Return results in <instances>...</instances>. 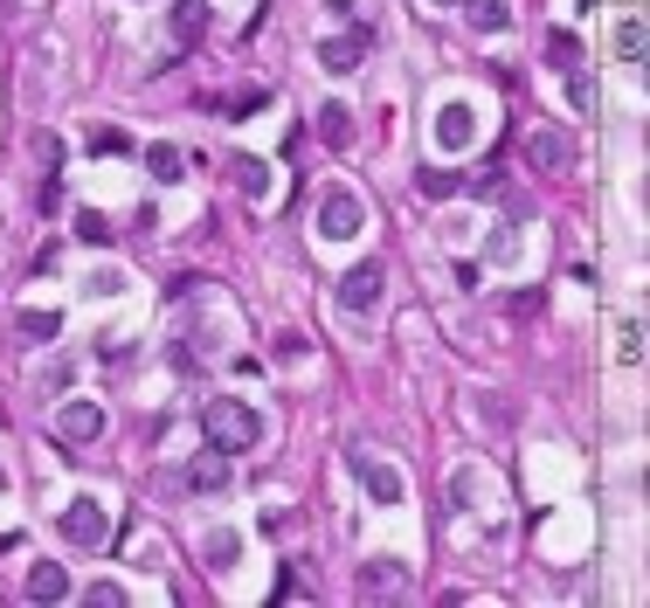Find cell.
<instances>
[{
	"label": "cell",
	"instance_id": "cell-22",
	"mask_svg": "<svg viewBox=\"0 0 650 608\" xmlns=\"http://www.w3.org/2000/svg\"><path fill=\"white\" fill-rule=\"evenodd\" d=\"M236 532H208V540H201V554H208V567H236Z\"/></svg>",
	"mask_w": 650,
	"mask_h": 608
},
{
	"label": "cell",
	"instance_id": "cell-20",
	"mask_svg": "<svg viewBox=\"0 0 650 608\" xmlns=\"http://www.w3.org/2000/svg\"><path fill=\"white\" fill-rule=\"evenodd\" d=\"M76 236H84V242H90V250H104V242H111V236H118V228H111V221L98 215V207H76Z\"/></svg>",
	"mask_w": 650,
	"mask_h": 608
},
{
	"label": "cell",
	"instance_id": "cell-14",
	"mask_svg": "<svg viewBox=\"0 0 650 608\" xmlns=\"http://www.w3.org/2000/svg\"><path fill=\"white\" fill-rule=\"evenodd\" d=\"M187 484H195V491H228V456L222 449L195 456V464H187Z\"/></svg>",
	"mask_w": 650,
	"mask_h": 608
},
{
	"label": "cell",
	"instance_id": "cell-9",
	"mask_svg": "<svg viewBox=\"0 0 650 608\" xmlns=\"http://www.w3.org/2000/svg\"><path fill=\"white\" fill-rule=\"evenodd\" d=\"M55 435H63V443H98V435H104V408L98 402H63V408H55Z\"/></svg>",
	"mask_w": 650,
	"mask_h": 608
},
{
	"label": "cell",
	"instance_id": "cell-26",
	"mask_svg": "<svg viewBox=\"0 0 650 608\" xmlns=\"http://www.w3.org/2000/svg\"><path fill=\"white\" fill-rule=\"evenodd\" d=\"M14 326H22L28 339H55V312H22Z\"/></svg>",
	"mask_w": 650,
	"mask_h": 608
},
{
	"label": "cell",
	"instance_id": "cell-2",
	"mask_svg": "<svg viewBox=\"0 0 650 608\" xmlns=\"http://www.w3.org/2000/svg\"><path fill=\"white\" fill-rule=\"evenodd\" d=\"M312 221H318V242H353L360 228H367V207H360L353 187H325L318 207H312Z\"/></svg>",
	"mask_w": 650,
	"mask_h": 608
},
{
	"label": "cell",
	"instance_id": "cell-1",
	"mask_svg": "<svg viewBox=\"0 0 650 608\" xmlns=\"http://www.w3.org/2000/svg\"><path fill=\"white\" fill-rule=\"evenodd\" d=\"M201 435H208V449L242 456V449L263 443V415H257L250 402H236V394H215V402L201 408Z\"/></svg>",
	"mask_w": 650,
	"mask_h": 608
},
{
	"label": "cell",
	"instance_id": "cell-25",
	"mask_svg": "<svg viewBox=\"0 0 650 608\" xmlns=\"http://www.w3.org/2000/svg\"><path fill=\"white\" fill-rule=\"evenodd\" d=\"M90 152H98V160H118V152H132V139L125 131H90Z\"/></svg>",
	"mask_w": 650,
	"mask_h": 608
},
{
	"label": "cell",
	"instance_id": "cell-19",
	"mask_svg": "<svg viewBox=\"0 0 650 608\" xmlns=\"http://www.w3.org/2000/svg\"><path fill=\"white\" fill-rule=\"evenodd\" d=\"M318 131H325V145H347L353 139V111L347 104H325L318 111Z\"/></svg>",
	"mask_w": 650,
	"mask_h": 608
},
{
	"label": "cell",
	"instance_id": "cell-15",
	"mask_svg": "<svg viewBox=\"0 0 650 608\" xmlns=\"http://www.w3.org/2000/svg\"><path fill=\"white\" fill-rule=\"evenodd\" d=\"M236 180H242V194H250V201H271V187H277V174L263 160H236Z\"/></svg>",
	"mask_w": 650,
	"mask_h": 608
},
{
	"label": "cell",
	"instance_id": "cell-23",
	"mask_svg": "<svg viewBox=\"0 0 650 608\" xmlns=\"http://www.w3.org/2000/svg\"><path fill=\"white\" fill-rule=\"evenodd\" d=\"M84 601H90V608H125L132 595H125L118 581H90V587H84Z\"/></svg>",
	"mask_w": 650,
	"mask_h": 608
},
{
	"label": "cell",
	"instance_id": "cell-5",
	"mask_svg": "<svg viewBox=\"0 0 650 608\" xmlns=\"http://www.w3.org/2000/svg\"><path fill=\"white\" fill-rule=\"evenodd\" d=\"M429 139H436V152H471L477 145V104H464V98L443 104L429 118Z\"/></svg>",
	"mask_w": 650,
	"mask_h": 608
},
{
	"label": "cell",
	"instance_id": "cell-4",
	"mask_svg": "<svg viewBox=\"0 0 650 608\" xmlns=\"http://www.w3.org/2000/svg\"><path fill=\"white\" fill-rule=\"evenodd\" d=\"M347 464H353V478L367 484V498H374V505H401V498H409L401 470H395V464H380L374 449H347Z\"/></svg>",
	"mask_w": 650,
	"mask_h": 608
},
{
	"label": "cell",
	"instance_id": "cell-11",
	"mask_svg": "<svg viewBox=\"0 0 650 608\" xmlns=\"http://www.w3.org/2000/svg\"><path fill=\"white\" fill-rule=\"evenodd\" d=\"M457 8H464V22L477 35H505L512 28V0H457Z\"/></svg>",
	"mask_w": 650,
	"mask_h": 608
},
{
	"label": "cell",
	"instance_id": "cell-16",
	"mask_svg": "<svg viewBox=\"0 0 650 608\" xmlns=\"http://www.w3.org/2000/svg\"><path fill=\"white\" fill-rule=\"evenodd\" d=\"M146 166H152V180H166V187H174V180H187L180 145H152V152H146Z\"/></svg>",
	"mask_w": 650,
	"mask_h": 608
},
{
	"label": "cell",
	"instance_id": "cell-21",
	"mask_svg": "<svg viewBox=\"0 0 650 608\" xmlns=\"http://www.w3.org/2000/svg\"><path fill=\"white\" fill-rule=\"evenodd\" d=\"M360 595H401V574H395V567H360Z\"/></svg>",
	"mask_w": 650,
	"mask_h": 608
},
{
	"label": "cell",
	"instance_id": "cell-8",
	"mask_svg": "<svg viewBox=\"0 0 650 608\" xmlns=\"http://www.w3.org/2000/svg\"><path fill=\"white\" fill-rule=\"evenodd\" d=\"M380 291H388V270H380V263H353V270L339 277V304H347V312H374Z\"/></svg>",
	"mask_w": 650,
	"mask_h": 608
},
{
	"label": "cell",
	"instance_id": "cell-27",
	"mask_svg": "<svg viewBox=\"0 0 650 608\" xmlns=\"http://www.w3.org/2000/svg\"><path fill=\"white\" fill-rule=\"evenodd\" d=\"M429 8H457V0H429Z\"/></svg>",
	"mask_w": 650,
	"mask_h": 608
},
{
	"label": "cell",
	"instance_id": "cell-18",
	"mask_svg": "<svg viewBox=\"0 0 650 608\" xmlns=\"http://www.w3.org/2000/svg\"><path fill=\"white\" fill-rule=\"evenodd\" d=\"M616 359H623V367H643V318L637 312H629L623 332H616Z\"/></svg>",
	"mask_w": 650,
	"mask_h": 608
},
{
	"label": "cell",
	"instance_id": "cell-24",
	"mask_svg": "<svg viewBox=\"0 0 650 608\" xmlns=\"http://www.w3.org/2000/svg\"><path fill=\"white\" fill-rule=\"evenodd\" d=\"M415 187H423V201H450V194H457V174H436V166H429Z\"/></svg>",
	"mask_w": 650,
	"mask_h": 608
},
{
	"label": "cell",
	"instance_id": "cell-7",
	"mask_svg": "<svg viewBox=\"0 0 650 608\" xmlns=\"http://www.w3.org/2000/svg\"><path fill=\"white\" fill-rule=\"evenodd\" d=\"M63 540L70 546H104L111 540V511L98 498H70L63 505Z\"/></svg>",
	"mask_w": 650,
	"mask_h": 608
},
{
	"label": "cell",
	"instance_id": "cell-17",
	"mask_svg": "<svg viewBox=\"0 0 650 608\" xmlns=\"http://www.w3.org/2000/svg\"><path fill=\"white\" fill-rule=\"evenodd\" d=\"M125 283H132V277L118 270V263H98V270H90V277H84V297H118V291H125Z\"/></svg>",
	"mask_w": 650,
	"mask_h": 608
},
{
	"label": "cell",
	"instance_id": "cell-6",
	"mask_svg": "<svg viewBox=\"0 0 650 608\" xmlns=\"http://www.w3.org/2000/svg\"><path fill=\"white\" fill-rule=\"evenodd\" d=\"M367 42H374L367 22L347 28V35H325V42H318V69H325V76H353L360 63H367Z\"/></svg>",
	"mask_w": 650,
	"mask_h": 608
},
{
	"label": "cell",
	"instance_id": "cell-13",
	"mask_svg": "<svg viewBox=\"0 0 650 608\" xmlns=\"http://www.w3.org/2000/svg\"><path fill=\"white\" fill-rule=\"evenodd\" d=\"M70 595V574L55 560H35V574H28V601H63Z\"/></svg>",
	"mask_w": 650,
	"mask_h": 608
},
{
	"label": "cell",
	"instance_id": "cell-3",
	"mask_svg": "<svg viewBox=\"0 0 650 608\" xmlns=\"http://www.w3.org/2000/svg\"><path fill=\"white\" fill-rule=\"evenodd\" d=\"M575 131L567 125H540V131H526V166L533 174H575Z\"/></svg>",
	"mask_w": 650,
	"mask_h": 608
},
{
	"label": "cell",
	"instance_id": "cell-10",
	"mask_svg": "<svg viewBox=\"0 0 650 608\" xmlns=\"http://www.w3.org/2000/svg\"><path fill=\"white\" fill-rule=\"evenodd\" d=\"M609 49H616L623 69H643V8H623V14H616V35H609Z\"/></svg>",
	"mask_w": 650,
	"mask_h": 608
},
{
	"label": "cell",
	"instance_id": "cell-12",
	"mask_svg": "<svg viewBox=\"0 0 650 608\" xmlns=\"http://www.w3.org/2000/svg\"><path fill=\"white\" fill-rule=\"evenodd\" d=\"M166 28H174V42H180V49H195L201 35H208V0H180V8L166 14Z\"/></svg>",
	"mask_w": 650,
	"mask_h": 608
}]
</instances>
